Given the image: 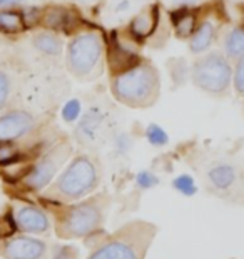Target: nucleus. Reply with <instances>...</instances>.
<instances>
[{
  "mask_svg": "<svg viewBox=\"0 0 244 259\" xmlns=\"http://www.w3.org/2000/svg\"><path fill=\"white\" fill-rule=\"evenodd\" d=\"M110 201L107 192H99L69 204L47 202L54 218L55 236L59 239H87L89 236L101 233Z\"/></svg>",
  "mask_w": 244,
  "mask_h": 259,
  "instance_id": "nucleus-1",
  "label": "nucleus"
},
{
  "mask_svg": "<svg viewBox=\"0 0 244 259\" xmlns=\"http://www.w3.org/2000/svg\"><path fill=\"white\" fill-rule=\"evenodd\" d=\"M101 181L102 166L99 159L92 154H77L52 181V184L42 191L40 199L54 204H69L86 199L96 192Z\"/></svg>",
  "mask_w": 244,
  "mask_h": 259,
  "instance_id": "nucleus-2",
  "label": "nucleus"
},
{
  "mask_svg": "<svg viewBox=\"0 0 244 259\" xmlns=\"http://www.w3.org/2000/svg\"><path fill=\"white\" fill-rule=\"evenodd\" d=\"M110 94L119 104L131 109H149L159 101L160 74L147 59L110 75Z\"/></svg>",
  "mask_w": 244,
  "mask_h": 259,
  "instance_id": "nucleus-3",
  "label": "nucleus"
},
{
  "mask_svg": "<svg viewBox=\"0 0 244 259\" xmlns=\"http://www.w3.org/2000/svg\"><path fill=\"white\" fill-rule=\"evenodd\" d=\"M157 236V226L149 221H131L99 241L87 259H146Z\"/></svg>",
  "mask_w": 244,
  "mask_h": 259,
  "instance_id": "nucleus-4",
  "label": "nucleus"
},
{
  "mask_svg": "<svg viewBox=\"0 0 244 259\" xmlns=\"http://www.w3.org/2000/svg\"><path fill=\"white\" fill-rule=\"evenodd\" d=\"M105 38L96 29H82L65 46V67L79 80H94L105 67Z\"/></svg>",
  "mask_w": 244,
  "mask_h": 259,
  "instance_id": "nucleus-5",
  "label": "nucleus"
},
{
  "mask_svg": "<svg viewBox=\"0 0 244 259\" xmlns=\"http://www.w3.org/2000/svg\"><path fill=\"white\" fill-rule=\"evenodd\" d=\"M191 82L208 96L226 97L232 87L231 60L221 51L202 54L191 64Z\"/></svg>",
  "mask_w": 244,
  "mask_h": 259,
  "instance_id": "nucleus-6",
  "label": "nucleus"
},
{
  "mask_svg": "<svg viewBox=\"0 0 244 259\" xmlns=\"http://www.w3.org/2000/svg\"><path fill=\"white\" fill-rule=\"evenodd\" d=\"M70 154L72 146L67 139L52 142L46 151L40 152L32 161L25 178L20 181L19 186L27 192H42L52 184L55 176L70 159Z\"/></svg>",
  "mask_w": 244,
  "mask_h": 259,
  "instance_id": "nucleus-7",
  "label": "nucleus"
},
{
  "mask_svg": "<svg viewBox=\"0 0 244 259\" xmlns=\"http://www.w3.org/2000/svg\"><path fill=\"white\" fill-rule=\"evenodd\" d=\"M204 184L211 194L226 201L244 202V169L229 159L211 161L202 172Z\"/></svg>",
  "mask_w": 244,
  "mask_h": 259,
  "instance_id": "nucleus-8",
  "label": "nucleus"
},
{
  "mask_svg": "<svg viewBox=\"0 0 244 259\" xmlns=\"http://www.w3.org/2000/svg\"><path fill=\"white\" fill-rule=\"evenodd\" d=\"M139 47L141 44L134 40L127 30L112 32L109 37V42L105 44V65L109 67L110 75L119 74L139 62L142 59Z\"/></svg>",
  "mask_w": 244,
  "mask_h": 259,
  "instance_id": "nucleus-9",
  "label": "nucleus"
},
{
  "mask_svg": "<svg viewBox=\"0 0 244 259\" xmlns=\"http://www.w3.org/2000/svg\"><path fill=\"white\" fill-rule=\"evenodd\" d=\"M107 125L109 120L105 111H102L97 106H92L77 120V125L74 129V139L77 141V144L92 149L104 141Z\"/></svg>",
  "mask_w": 244,
  "mask_h": 259,
  "instance_id": "nucleus-10",
  "label": "nucleus"
},
{
  "mask_svg": "<svg viewBox=\"0 0 244 259\" xmlns=\"http://www.w3.org/2000/svg\"><path fill=\"white\" fill-rule=\"evenodd\" d=\"M82 17L75 9L65 5H47L42 9L40 27L42 29L57 32V34L74 35L75 32L82 30Z\"/></svg>",
  "mask_w": 244,
  "mask_h": 259,
  "instance_id": "nucleus-11",
  "label": "nucleus"
},
{
  "mask_svg": "<svg viewBox=\"0 0 244 259\" xmlns=\"http://www.w3.org/2000/svg\"><path fill=\"white\" fill-rule=\"evenodd\" d=\"M37 127L35 115L24 109H12L0 115V142H19Z\"/></svg>",
  "mask_w": 244,
  "mask_h": 259,
  "instance_id": "nucleus-12",
  "label": "nucleus"
},
{
  "mask_svg": "<svg viewBox=\"0 0 244 259\" xmlns=\"http://www.w3.org/2000/svg\"><path fill=\"white\" fill-rule=\"evenodd\" d=\"M49 246L46 241L32 238L30 234H14L2 241V254L5 259H46Z\"/></svg>",
  "mask_w": 244,
  "mask_h": 259,
  "instance_id": "nucleus-13",
  "label": "nucleus"
},
{
  "mask_svg": "<svg viewBox=\"0 0 244 259\" xmlns=\"http://www.w3.org/2000/svg\"><path fill=\"white\" fill-rule=\"evenodd\" d=\"M17 231L22 234H46L51 231V218L47 211L34 206V204H22L12 209Z\"/></svg>",
  "mask_w": 244,
  "mask_h": 259,
  "instance_id": "nucleus-14",
  "label": "nucleus"
},
{
  "mask_svg": "<svg viewBox=\"0 0 244 259\" xmlns=\"http://www.w3.org/2000/svg\"><path fill=\"white\" fill-rule=\"evenodd\" d=\"M159 22H160V9L157 4H152L144 7L141 12H137L131 19L126 30L129 32V35L134 40L142 44L149 40L151 37H154L156 30L159 29Z\"/></svg>",
  "mask_w": 244,
  "mask_h": 259,
  "instance_id": "nucleus-15",
  "label": "nucleus"
},
{
  "mask_svg": "<svg viewBox=\"0 0 244 259\" xmlns=\"http://www.w3.org/2000/svg\"><path fill=\"white\" fill-rule=\"evenodd\" d=\"M218 37V25L214 24L211 19L199 20L197 29L194 30V34L189 38V51L194 56H202L206 54Z\"/></svg>",
  "mask_w": 244,
  "mask_h": 259,
  "instance_id": "nucleus-16",
  "label": "nucleus"
},
{
  "mask_svg": "<svg viewBox=\"0 0 244 259\" xmlns=\"http://www.w3.org/2000/svg\"><path fill=\"white\" fill-rule=\"evenodd\" d=\"M32 46L35 51H38L42 56L47 57H60L65 51L64 38L57 32L40 29L32 35Z\"/></svg>",
  "mask_w": 244,
  "mask_h": 259,
  "instance_id": "nucleus-17",
  "label": "nucleus"
},
{
  "mask_svg": "<svg viewBox=\"0 0 244 259\" xmlns=\"http://www.w3.org/2000/svg\"><path fill=\"white\" fill-rule=\"evenodd\" d=\"M171 24H173V30L177 38L189 40L199 25V15L194 9H177L171 14Z\"/></svg>",
  "mask_w": 244,
  "mask_h": 259,
  "instance_id": "nucleus-18",
  "label": "nucleus"
},
{
  "mask_svg": "<svg viewBox=\"0 0 244 259\" xmlns=\"http://www.w3.org/2000/svg\"><path fill=\"white\" fill-rule=\"evenodd\" d=\"M27 27L22 19L20 9H7L0 10V32L7 35H19L24 34Z\"/></svg>",
  "mask_w": 244,
  "mask_h": 259,
  "instance_id": "nucleus-19",
  "label": "nucleus"
},
{
  "mask_svg": "<svg viewBox=\"0 0 244 259\" xmlns=\"http://www.w3.org/2000/svg\"><path fill=\"white\" fill-rule=\"evenodd\" d=\"M224 56L229 60L244 57V25H236L224 38Z\"/></svg>",
  "mask_w": 244,
  "mask_h": 259,
  "instance_id": "nucleus-20",
  "label": "nucleus"
},
{
  "mask_svg": "<svg viewBox=\"0 0 244 259\" xmlns=\"http://www.w3.org/2000/svg\"><path fill=\"white\" fill-rule=\"evenodd\" d=\"M20 161H34V157L22 152L17 142H0V167L10 166V164Z\"/></svg>",
  "mask_w": 244,
  "mask_h": 259,
  "instance_id": "nucleus-21",
  "label": "nucleus"
},
{
  "mask_svg": "<svg viewBox=\"0 0 244 259\" xmlns=\"http://www.w3.org/2000/svg\"><path fill=\"white\" fill-rule=\"evenodd\" d=\"M168 69L173 79L174 85H184L187 80L191 79V67L182 57L171 59L168 62Z\"/></svg>",
  "mask_w": 244,
  "mask_h": 259,
  "instance_id": "nucleus-22",
  "label": "nucleus"
},
{
  "mask_svg": "<svg viewBox=\"0 0 244 259\" xmlns=\"http://www.w3.org/2000/svg\"><path fill=\"white\" fill-rule=\"evenodd\" d=\"M146 139L154 147H162L169 142V136L160 125L157 124H149L146 127Z\"/></svg>",
  "mask_w": 244,
  "mask_h": 259,
  "instance_id": "nucleus-23",
  "label": "nucleus"
},
{
  "mask_svg": "<svg viewBox=\"0 0 244 259\" xmlns=\"http://www.w3.org/2000/svg\"><path fill=\"white\" fill-rule=\"evenodd\" d=\"M173 187H174L177 192H181L182 196H187V197H191V196H194L197 192L196 181H194L189 174L177 176V178L173 181Z\"/></svg>",
  "mask_w": 244,
  "mask_h": 259,
  "instance_id": "nucleus-24",
  "label": "nucleus"
},
{
  "mask_svg": "<svg viewBox=\"0 0 244 259\" xmlns=\"http://www.w3.org/2000/svg\"><path fill=\"white\" fill-rule=\"evenodd\" d=\"M14 92V80L12 77L9 75V72L0 69V109L5 107L12 97Z\"/></svg>",
  "mask_w": 244,
  "mask_h": 259,
  "instance_id": "nucleus-25",
  "label": "nucleus"
},
{
  "mask_svg": "<svg viewBox=\"0 0 244 259\" xmlns=\"http://www.w3.org/2000/svg\"><path fill=\"white\" fill-rule=\"evenodd\" d=\"M22 19L27 29H35L40 27V17H42V9L40 7H32V5H25L20 9Z\"/></svg>",
  "mask_w": 244,
  "mask_h": 259,
  "instance_id": "nucleus-26",
  "label": "nucleus"
},
{
  "mask_svg": "<svg viewBox=\"0 0 244 259\" xmlns=\"http://www.w3.org/2000/svg\"><path fill=\"white\" fill-rule=\"evenodd\" d=\"M232 89L239 97H244V57L234 60L232 65Z\"/></svg>",
  "mask_w": 244,
  "mask_h": 259,
  "instance_id": "nucleus-27",
  "label": "nucleus"
},
{
  "mask_svg": "<svg viewBox=\"0 0 244 259\" xmlns=\"http://www.w3.org/2000/svg\"><path fill=\"white\" fill-rule=\"evenodd\" d=\"M112 147L117 156H126L132 149V137L127 132H117L112 136Z\"/></svg>",
  "mask_w": 244,
  "mask_h": 259,
  "instance_id": "nucleus-28",
  "label": "nucleus"
},
{
  "mask_svg": "<svg viewBox=\"0 0 244 259\" xmlns=\"http://www.w3.org/2000/svg\"><path fill=\"white\" fill-rule=\"evenodd\" d=\"M17 233V224H15L12 209L0 216V239H7Z\"/></svg>",
  "mask_w": 244,
  "mask_h": 259,
  "instance_id": "nucleus-29",
  "label": "nucleus"
},
{
  "mask_svg": "<svg viewBox=\"0 0 244 259\" xmlns=\"http://www.w3.org/2000/svg\"><path fill=\"white\" fill-rule=\"evenodd\" d=\"M136 184L141 191H147V189H154L159 184V178L152 170H141L136 176Z\"/></svg>",
  "mask_w": 244,
  "mask_h": 259,
  "instance_id": "nucleus-30",
  "label": "nucleus"
},
{
  "mask_svg": "<svg viewBox=\"0 0 244 259\" xmlns=\"http://www.w3.org/2000/svg\"><path fill=\"white\" fill-rule=\"evenodd\" d=\"M51 259H79V249L72 244H55Z\"/></svg>",
  "mask_w": 244,
  "mask_h": 259,
  "instance_id": "nucleus-31",
  "label": "nucleus"
},
{
  "mask_svg": "<svg viewBox=\"0 0 244 259\" xmlns=\"http://www.w3.org/2000/svg\"><path fill=\"white\" fill-rule=\"evenodd\" d=\"M80 115H82V106L77 99L69 101L62 109V117L65 122H75V120H79Z\"/></svg>",
  "mask_w": 244,
  "mask_h": 259,
  "instance_id": "nucleus-32",
  "label": "nucleus"
},
{
  "mask_svg": "<svg viewBox=\"0 0 244 259\" xmlns=\"http://www.w3.org/2000/svg\"><path fill=\"white\" fill-rule=\"evenodd\" d=\"M22 7H24V0H0V10L22 9Z\"/></svg>",
  "mask_w": 244,
  "mask_h": 259,
  "instance_id": "nucleus-33",
  "label": "nucleus"
},
{
  "mask_svg": "<svg viewBox=\"0 0 244 259\" xmlns=\"http://www.w3.org/2000/svg\"><path fill=\"white\" fill-rule=\"evenodd\" d=\"M242 115H244V102H242Z\"/></svg>",
  "mask_w": 244,
  "mask_h": 259,
  "instance_id": "nucleus-34",
  "label": "nucleus"
}]
</instances>
